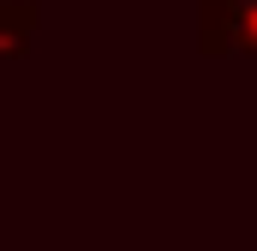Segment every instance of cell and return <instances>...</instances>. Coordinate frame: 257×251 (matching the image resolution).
<instances>
[{
    "mask_svg": "<svg viewBox=\"0 0 257 251\" xmlns=\"http://www.w3.org/2000/svg\"><path fill=\"white\" fill-rule=\"evenodd\" d=\"M221 6V18L209 12V42L221 48H257V0H209Z\"/></svg>",
    "mask_w": 257,
    "mask_h": 251,
    "instance_id": "obj_1",
    "label": "cell"
}]
</instances>
